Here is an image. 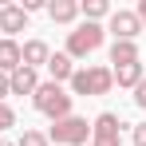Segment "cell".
I'll return each instance as SVG.
<instances>
[{
	"label": "cell",
	"mask_w": 146,
	"mask_h": 146,
	"mask_svg": "<svg viewBox=\"0 0 146 146\" xmlns=\"http://www.w3.org/2000/svg\"><path fill=\"white\" fill-rule=\"evenodd\" d=\"M32 103H36V111H40V115H48L51 122H59V119H67V115H71V91H63V87H59V83H51V79L36 87Z\"/></svg>",
	"instance_id": "1"
},
{
	"label": "cell",
	"mask_w": 146,
	"mask_h": 146,
	"mask_svg": "<svg viewBox=\"0 0 146 146\" xmlns=\"http://www.w3.org/2000/svg\"><path fill=\"white\" fill-rule=\"evenodd\" d=\"M67 87H71V99L75 95H107L115 87V75H111V67H75Z\"/></svg>",
	"instance_id": "2"
},
{
	"label": "cell",
	"mask_w": 146,
	"mask_h": 146,
	"mask_svg": "<svg viewBox=\"0 0 146 146\" xmlns=\"http://www.w3.org/2000/svg\"><path fill=\"white\" fill-rule=\"evenodd\" d=\"M48 59H51V48L44 44V40H28V44H20V63H24V67L40 71Z\"/></svg>",
	"instance_id": "9"
},
{
	"label": "cell",
	"mask_w": 146,
	"mask_h": 146,
	"mask_svg": "<svg viewBox=\"0 0 146 146\" xmlns=\"http://www.w3.org/2000/svg\"><path fill=\"white\" fill-rule=\"evenodd\" d=\"M130 138H134V146H146V122L134 126V134H130Z\"/></svg>",
	"instance_id": "18"
},
{
	"label": "cell",
	"mask_w": 146,
	"mask_h": 146,
	"mask_svg": "<svg viewBox=\"0 0 146 146\" xmlns=\"http://www.w3.org/2000/svg\"><path fill=\"white\" fill-rule=\"evenodd\" d=\"M111 75H115L119 87H130V91H134V87L146 79V67L142 63H122V67H111Z\"/></svg>",
	"instance_id": "11"
},
{
	"label": "cell",
	"mask_w": 146,
	"mask_h": 146,
	"mask_svg": "<svg viewBox=\"0 0 146 146\" xmlns=\"http://www.w3.org/2000/svg\"><path fill=\"white\" fill-rule=\"evenodd\" d=\"M87 138H91V122L79 119V115L51 122V130H48V142H55V146H83Z\"/></svg>",
	"instance_id": "4"
},
{
	"label": "cell",
	"mask_w": 146,
	"mask_h": 146,
	"mask_svg": "<svg viewBox=\"0 0 146 146\" xmlns=\"http://www.w3.org/2000/svg\"><path fill=\"white\" fill-rule=\"evenodd\" d=\"M134 16H138V24L146 28V0H142V4H138V12H134Z\"/></svg>",
	"instance_id": "21"
},
{
	"label": "cell",
	"mask_w": 146,
	"mask_h": 146,
	"mask_svg": "<svg viewBox=\"0 0 146 146\" xmlns=\"http://www.w3.org/2000/svg\"><path fill=\"white\" fill-rule=\"evenodd\" d=\"M8 126H16V111L8 107V103H0V138H4V130Z\"/></svg>",
	"instance_id": "17"
},
{
	"label": "cell",
	"mask_w": 146,
	"mask_h": 146,
	"mask_svg": "<svg viewBox=\"0 0 146 146\" xmlns=\"http://www.w3.org/2000/svg\"><path fill=\"white\" fill-rule=\"evenodd\" d=\"M111 63H115V67L138 63V44H134V40H115V44H111Z\"/></svg>",
	"instance_id": "13"
},
{
	"label": "cell",
	"mask_w": 146,
	"mask_h": 146,
	"mask_svg": "<svg viewBox=\"0 0 146 146\" xmlns=\"http://www.w3.org/2000/svg\"><path fill=\"white\" fill-rule=\"evenodd\" d=\"M36 87H40V71H32L24 63L8 75V91H12V95H36Z\"/></svg>",
	"instance_id": "8"
},
{
	"label": "cell",
	"mask_w": 146,
	"mask_h": 146,
	"mask_svg": "<svg viewBox=\"0 0 146 146\" xmlns=\"http://www.w3.org/2000/svg\"><path fill=\"white\" fill-rule=\"evenodd\" d=\"M103 36H107L103 24H87V20H83L75 32H67V55H71V59H87L91 51L103 48Z\"/></svg>",
	"instance_id": "3"
},
{
	"label": "cell",
	"mask_w": 146,
	"mask_h": 146,
	"mask_svg": "<svg viewBox=\"0 0 146 146\" xmlns=\"http://www.w3.org/2000/svg\"><path fill=\"white\" fill-rule=\"evenodd\" d=\"M8 95H12V91H8V75L0 71V103H4V99H8Z\"/></svg>",
	"instance_id": "20"
},
{
	"label": "cell",
	"mask_w": 146,
	"mask_h": 146,
	"mask_svg": "<svg viewBox=\"0 0 146 146\" xmlns=\"http://www.w3.org/2000/svg\"><path fill=\"white\" fill-rule=\"evenodd\" d=\"M107 20H111V24H107V32H111L115 40H134V36L142 32L138 16H134V12H126V8H115V12H111Z\"/></svg>",
	"instance_id": "6"
},
{
	"label": "cell",
	"mask_w": 146,
	"mask_h": 146,
	"mask_svg": "<svg viewBox=\"0 0 146 146\" xmlns=\"http://www.w3.org/2000/svg\"><path fill=\"white\" fill-rule=\"evenodd\" d=\"M0 146H12V142H8V138H0Z\"/></svg>",
	"instance_id": "22"
},
{
	"label": "cell",
	"mask_w": 146,
	"mask_h": 146,
	"mask_svg": "<svg viewBox=\"0 0 146 146\" xmlns=\"http://www.w3.org/2000/svg\"><path fill=\"white\" fill-rule=\"evenodd\" d=\"M79 16H83L87 24H99L103 16H111V4H107V0H83V4H79Z\"/></svg>",
	"instance_id": "15"
},
{
	"label": "cell",
	"mask_w": 146,
	"mask_h": 146,
	"mask_svg": "<svg viewBox=\"0 0 146 146\" xmlns=\"http://www.w3.org/2000/svg\"><path fill=\"white\" fill-rule=\"evenodd\" d=\"M48 16H51V24H71L75 16H79V0H51Z\"/></svg>",
	"instance_id": "12"
},
{
	"label": "cell",
	"mask_w": 146,
	"mask_h": 146,
	"mask_svg": "<svg viewBox=\"0 0 146 146\" xmlns=\"http://www.w3.org/2000/svg\"><path fill=\"white\" fill-rule=\"evenodd\" d=\"M44 67H48L51 83H59V87H63V83H71V75H75V59L67 55V51H55V55H51Z\"/></svg>",
	"instance_id": "10"
},
{
	"label": "cell",
	"mask_w": 146,
	"mask_h": 146,
	"mask_svg": "<svg viewBox=\"0 0 146 146\" xmlns=\"http://www.w3.org/2000/svg\"><path fill=\"white\" fill-rule=\"evenodd\" d=\"M16 146H51V142H48V134H44V130H24Z\"/></svg>",
	"instance_id": "16"
},
{
	"label": "cell",
	"mask_w": 146,
	"mask_h": 146,
	"mask_svg": "<svg viewBox=\"0 0 146 146\" xmlns=\"http://www.w3.org/2000/svg\"><path fill=\"white\" fill-rule=\"evenodd\" d=\"M91 146H122V122L115 111H103L91 122Z\"/></svg>",
	"instance_id": "5"
},
{
	"label": "cell",
	"mask_w": 146,
	"mask_h": 146,
	"mask_svg": "<svg viewBox=\"0 0 146 146\" xmlns=\"http://www.w3.org/2000/svg\"><path fill=\"white\" fill-rule=\"evenodd\" d=\"M134 103H138V107H142V111H146V79H142V83H138V87H134Z\"/></svg>",
	"instance_id": "19"
},
{
	"label": "cell",
	"mask_w": 146,
	"mask_h": 146,
	"mask_svg": "<svg viewBox=\"0 0 146 146\" xmlns=\"http://www.w3.org/2000/svg\"><path fill=\"white\" fill-rule=\"evenodd\" d=\"M28 28V12L20 4H0V32H4V40H16V32H24Z\"/></svg>",
	"instance_id": "7"
},
{
	"label": "cell",
	"mask_w": 146,
	"mask_h": 146,
	"mask_svg": "<svg viewBox=\"0 0 146 146\" xmlns=\"http://www.w3.org/2000/svg\"><path fill=\"white\" fill-rule=\"evenodd\" d=\"M16 67H20V44L16 40H0V71L12 75Z\"/></svg>",
	"instance_id": "14"
}]
</instances>
